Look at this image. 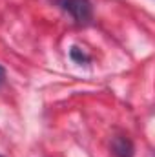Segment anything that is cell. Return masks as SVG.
Returning <instances> with one entry per match:
<instances>
[{"label": "cell", "mask_w": 155, "mask_h": 157, "mask_svg": "<svg viewBox=\"0 0 155 157\" xmlns=\"http://www.w3.org/2000/svg\"><path fill=\"white\" fill-rule=\"evenodd\" d=\"M57 6L68 13L77 26H88L93 20L91 0H57Z\"/></svg>", "instance_id": "1"}, {"label": "cell", "mask_w": 155, "mask_h": 157, "mask_svg": "<svg viewBox=\"0 0 155 157\" xmlns=\"http://www.w3.org/2000/svg\"><path fill=\"white\" fill-rule=\"evenodd\" d=\"M112 152L115 157H133L135 154V146L133 143L124 137V135H117L112 139Z\"/></svg>", "instance_id": "2"}, {"label": "cell", "mask_w": 155, "mask_h": 157, "mask_svg": "<svg viewBox=\"0 0 155 157\" xmlns=\"http://www.w3.org/2000/svg\"><path fill=\"white\" fill-rule=\"evenodd\" d=\"M70 59H71L73 62H77V64H88V62L91 60V57H89L84 49H80L78 46H73V48L70 49Z\"/></svg>", "instance_id": "3"}, {"label": "cell", "mask_w": 155, "mask_h": 157, "mask_svg": "<svg viewBox=\"0 0 155 157\" xmlns=\"http://www.w3.org/2000/svg\"><path fill=\"white\" fill-rule=\"evenodd\" d=\"M4 80H6V70H4V66H0V86L4 84Z\"/></svg>", "instance_id": "4"}]
</instances>
